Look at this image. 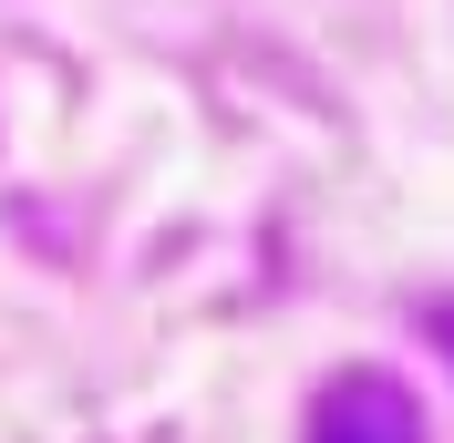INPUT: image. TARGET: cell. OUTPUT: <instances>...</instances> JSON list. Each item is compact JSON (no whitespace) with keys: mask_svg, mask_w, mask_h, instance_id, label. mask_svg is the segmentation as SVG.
Listing matches in <instances>:
<instances>
[{"mask_svg":"<svg viewBox=\"0 0 454 443\" xmlns=\"http://www.w3.org/2000/svg\"><path fill=\"white\" fill-rule=\"evenodd\" d=\"M310 443H424V413L393 371H340L310 413Z\"/></svg>","mask_w":454,"mask_h":443,"instance_id":"1","label":"cell"}]
</instances>
